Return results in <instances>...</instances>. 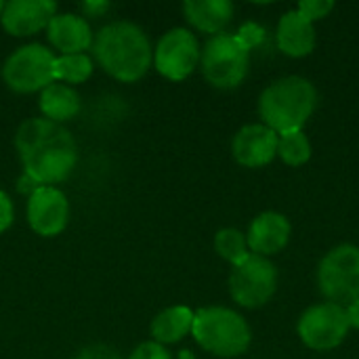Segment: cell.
Segmentation results:
<instances>
[{
    "label": "cell",
    "instance_id": "cell-13",
    "mask_svg": "<svg viewBox=\"0 0 359 359\" xmlns=\"http://www.w3.org/2000/svg\"><path fill=\"white\" fill-rule=\"evenodd\" d=\"M278 133L263 122L242 126L231 141L233 160L244 168H263L278 156Z\"/></svg>",
    "mask_w": 359,
    "mask_h": 359
},
{
    "label": "cell",
    "instance_id": "cell-11",
    "mask_svg": "<svg viewBox=\"0 0 359 359\" xmlns=\"http://www.w3.org/2000/svg\"><path fill=\"white\" fill-rule=\"evenodd\" d=\"M25 219L29 229L40 238H57L69 223L67 196L53 185L38 187L25 204Z\"/></svg>",
    "mask_w": 359,
    "mask_h": 359
},
{
    "label": "cell",
    "instance_id": "cell-1",
    "mask_svg": "<svg viewBox=\"0 0 359 359\" xmlns=\"http://www.w3.org/2000/svg\"><path fill=\"white\" fill-rule=\"evenodd\" d=\"M15 149L21 158L23 172L38 185L63 183L76 168L78 147L63 124L46 118H27L15 133Z\"/></svg>",
    "mask_w": 359,
    "mask_h": 359
},
{
    "label": "cell",
    "instance_id": "cell-15",
    "mask_svg": "<svg viewBox=\"0 0 359 359\" xmlns=\"http://www.w3.org/2000/svg\"><path fill=\"white\" fill-rule=\"evenodd\" d=\"M44 34L50 48H55L57 55L86 53L93 48L95 40L90 23L78 13H57L50 19L48 27L44 29Z\"/></svg>",
    "mask_w": 359,
    "mask_h": 359
},
{
    "label": "cell",
    "instance_id": "cell-28",
    "mask_svg": "<svg viewBox=\"0 0 359 359\" xmlns=\"http://www.w3.org/2000/svg\"><path fill=\"white\" fill-rule=\"evenodd\" d=\"M111 8V4L107 0H84L80 4V11H82V17L88 21V19H99L103 17L107 11Z\"/></svg>",
    "mask_w": 359,
    "mask_h": 359
},
{
    "label": "cell",
    "instance_id": "cell-12",
    "mask_svg": "<svg viewBox=\"0 0 359 359\" xmlns=\"http://www.w3.org/2000/svg\"><path fill=\"white\" fill-rule=\"evenodd\" d=\"M57 13V2L53 0H8L4 2L0 23L8 36L29 38L44 32Z\"/></svg>",
    "mask_w": 359,
    "mask_h": 359
},
{
    "label": "cell",
    "instance_id": "cell-2",
    "mask_svg": "<svg viewBox=\"0 0 359 359\" xmlns=\"http://www.w3.org/2000/svg\"><path fill=\"white\" fill-rule=\"evenodd\" d=\"M93 59L118 82H137L154 65V46L143 27L133 21H111L93 40Z\"/></svg>",
    "mask_w": 359,
    "mask_h": 359
},
{
    "label": "cell",
    "instance_id": "cell-31",
    "mask_svg": "<svg viewBox=\"0 0 359 359\" xmlns=\"http://www.w3.org/2000/svg\"><path fill=\"white\" fill-rule=\"evenodd\" d=\"M2 8H4V2L0 0V15H2Z\"/></svg>",
    "mask_w": 359,
    "mask_h": 359
},
{
    "label": "cell",
    "instance_id": "cell-26",
    "mask_svg": "<svg viewBox=\"0 0 359 359\" xmlns=\"http://www.w3.org/2000/svg\"><path fill=\"white\" fill-rule=\"evenodd\" d=\"M76 359H122V355L109 345H88L76 355Z\"/></svg>",
    "mask_w": 359,
    "mask_h": 359
},
{
    "label": "cell",
    "instance_id": "cell-30",
    "mask_svg": "<svg viewBox=\"0 0 359 359\" xmlns=\"http://www.w3.org/2000/svg\"><path fill=\"white\" fill-rule=\"evenodd\" d=\"M179 359H196V358H194V353H191V351L183 349V351H179Z\"/></svg>",
    "mask_w": 359,
    "mask_h": 359
},
{
    "label": "cell",
    "instance_id": "cell-25",
    "mask_svg": "<svg viewBox=\"0 0 359 359\" xmlns=\"http://www.w3.org/2000/svg\"><path fill=\"white\" fill-rule=\"evenodd\" d=\"M126 359H172L170 358V353H168V349L164 347V345H160V343H156V341H145V343H141L139 347H135L133 351H130V355Z\"/></svg>",
    "mask_w": 359,
    "mask_h": 359
},
{
    "label": "cell",
    "instance_id": "cell-7",
    "mask_svg": "<svg viewBox=\"0 0 359 359\" xmlns=\"http://www.w3.org/2000/svg\"><path fill=\"white\" fill-rule=\"evenodd\" d=\"M318 286L328 303L341 307L359 299V246L339 244L318 265Z\"/></svg>",
    "mask_w": 359,
    "mask_h": 359
},
{
    "label": "cell",
    "instance_id": "cell-29",
    "mask_svg": "<svg viewBox=\"0 0 359 359\" xmlns=\"http://www.w3.org/2000/svg\"><path fill=\"white\" fill-rule=\"evenodd\" d=\"M345 309H347L349 326H351V328H355V330H359V299L358 301H353L351 305H347Z\"/></svg>",
    "mask_w": 359,
    "mask_h": 359
},
{
    "label": "cell",
    "instance_id": "cell-3",
    "mask_svg": "<svg viewBox=\"0 0 359 359\" xmlns=\"http://www.w3.org/2000/svg\"><path fill=\"white\" fill-rule=\"evenodd\" d=\"M318 88L303 76L273 80L259 95V116L278 135L303 130L318 107Z\"/></svg>",
    "mask_w": 359,
    "mask_h": 359
},
{
    "label": "cell",
    "instance_id": "cell-8",
    "mask_svg": "<svg viewBox=\"0 0 359 359\" xmlns=\"http://www.w3.org/2000/svg\"><path fill=\"white\" fill-rule=\"evenodd\" d=\"M229 294L244 309H259L267 305L278 290L276 265L259 255H248L229 273Z\"/></svg>",
    "mask_w": 359,
    "mask_h": 359
},
{
    "label": "cell",
    "instance_id": "cell-22",
    "mask_svg": "<svg viewBox=\"0 0 359 359\" xmlns=\"http://www.w3.org/2000/svg\"><path fill=\"white\" fill-rule=\"evenodd\" d=\"M215 250L231 267L240 265L250 255L246 233L236 227H223L215 233Z\"/></svg>",
    "mask_w": 359,
    "mask_h": 359
},
{
    "label": "cell",
    "instance_id": "cell-17",
    "mask_svg": "<svg viewBox=\"0 0 359 359\" xmlns=\"http://www.w3.org/2000/svg\"><path fill=\"white\" fill-rule=\"evenodd\" d=\"M233 4L229 0H185V21L202 34H223L233 19Z\"/></svg>",
    "mask_w": 359,
    "mask_h": 359
},
{
    "label": "cell",
    "instance_id": "cell-27",
    "mask_svg": "<svg viewBox=\"0 0 359 359\" xmlns=\"http://www.w3.org/2000/svg\"><path fill=\"white\" fill-rule=\"evenodd\" d=\"M15 221V206H13V200L11 196L0 189V233H4Z\"/></svg>",
    "mask_w": 359,
    "mask_h": 359
},
{
    "label": "cell",
    "instance_id": "cell-14",
    "mask_svg": "<svg viewBox=\"0 0 359 359\" xmlns=\"http://www.w3.org/2000/svg\"><path fill=\"white\" fill-rule=\"evenodd\" d=\"M290 236H292V225H290L288 217L282 212H276V210H265L252 219V223L246 231L248 250H250V255L269 259L288 246Z\"/></svg>",
    "mask_w": 359,
    "mask_h": 359
},
{
    "label": "cell",
    "instance_id": "cell-19",
    "mask_svg": "<svg viewBox=\"0 0 359 359\" xmlns=\"http://www.w3.org/2000/svg\"><path fill=\"white\" fill-rule=\"evenodd\" d=\"M194 316L196 311L185 305H172L162 309L149 326L151 341L160 345H175L181 343L187 334H191L194 328Z\"/></svg>",
    "mask_w": 359,
    "mask_h": 359
},
{
    "label": "cell",
    "instance_id": "cell-10",
    "mask_svg": "<svg viewBox=\"0 0 359 359\" xmlns=\"http://www.w3.org/2000/svg\"><path fill=\"white\" fill-rule=\"evenodd\" d=\"M200 55L198 36L187 27H172L154 46V67L162 78L181 82L200 67Z\"/></svg>",
    "mask_w": 359,
    "mask_h": 359
},
{
    "label": "cell",
    "instance_id": "cell-23",
    "mask_svg": "<svg viewBox=\"0 0 359 359\" xmlns=\"http://www.w3.org/2000/svg\"><path fill=\"white\" fill-rule=\"evenodd\" d=\"M297 11L303 17H307L311 23H316V21L328 17L334 11V2L332 0H303V2L297 4Z\"/></svg>",
    "mask_w": 359,
    "mask_h": 359
},
{
    "label": "cell",
    "instance_id": "cell-24",
    "mask_svg": "<svg viewBox=\"0 0 359 359\" xmlns=\"http://www.w3.org/2000/svg\"><path fill=\"white\" fill-rule=\"evenodd\" d=\"M236 38H238L248 50H252V48H257L259 44H263V40H265V27L259 25V23H255V21H246V23L240 25V29L236 32Z\"/></svg>",
    "mask_w": 359,
    "mask_h": 359
},
{
    "label": "cell",
    "instance_id": "cell-4",
    "mask_svg": "<svg viewBox=\"0 0 359 359\" xmlns=\"http://www.w3.org/2000/svg\"><path fill=\"white\" fill-rule=\"evenodd\" d=\"M191 337L206 353L223 359L244 355L252 343L248 322L238 311L221 305L202 307L196 311Z\"/></svg>",
    "mask_w": 359,
    "mask_h": 359
},
{
    "label": "cell",
    "instance_id": "cell-5",
    "mask_svg": "<svg viewBox=\"0 0 359 359\" xmlns=\"http://www.w3.org/2000/svg\"><path fill=\"white\" fill-rule=\"evenodd\" d=\"M250 50L236 38V34H217L206 40L200 55V69L204 80L221 90L240 86L248 74Z\"/></svg>",
    "mask_w": 359,
    "mask_h": 359
},
{
    "label": "cell",
    "instance_id": "cell-20",
    "mask_svg": "<svg viewBox=\"0 0 359 359\" xmlns=\"http://www.w3.org/2000/svg\"><path fill=\"white\" fill-rule=\"evenodd\" d=\"M93 69H95V59L88 53L55 57V82H61L67 86L82 84L93 76Z\"/></svg>",
    "mask_w": 359,
    "mask_h": 359
},
{
    "label": "cell",
    "instance_id": "cell-21",
    "mask_svg": "<svg viewBox=\"0 0 359 359\" xmlns=\"http://www.w3.org/2000/svg\"><path fill=\"white\" fill-rule=\"evenodd\" d=\"M311 154H313V147L305 130H294V133H286L278 137V156L284 164L292 168L305 166L311 160Z\"/></svg>",
    "mask_w": 359,
    "mask_h": 359
},
{
    "label": "cell",
    "instance_id": "cell-9",
    "mask_svg": "<svg viewBox=\"0 0 359 359\" xmlns=\"http://www.w3.org/2000/svg\"><path fill=\"white\" fill-rule=\"evenodd\" d=\"M349 330L347 309L328 301L307 307L297 322V334L311 351H332L341 347Z\"/></svg>",
    "mask_w": 359,
    "mask_h": 359
},
{
    "label": "cell",
    "instance_id": "cell-18",
    "mask_svg": "<svg viewBox=\"0 0 359 359\" xmlns=\"http://www.w3.org/2000/svg\"><path fill=\"white\" fill-rule=\"evenodd\" d=\"M38 107L42 111V118L55 124H65L78 118V114L82 111V99L74 86L53 82L40 93Z\"/></svg>",
    "mask_w": 359,
    "mask_h": 359
},
{
    "label": "cell",
    "instance_id": "cell-6",
    "mask_svg": "<svg viewBox=\"0 0 359 359\" xmlns=\"http://www.w3.org/2000/svg\"><path fill=\"white\" fill-rule=\"evenodd\" d=\"M55 50L32 42L15 48L2 63V82L17 95L42 93L55 82Z\"/></svg>",
    "mask_w": 359,
    "mask_h": 359
},
{
    "label": "cell",
    "instance_id": "cell-16",
    "mask_svg": "<svg viewBox=\"0 0 359 359\" xmlns=\"http://www.w3.org/2000/svg\"><path fill=\"white\" fill-rule=\"evenodd\" d=\"M276 42L286 57L292 59L307 57L316 50V42H318L316 23L303 17L297 8H290L278 21Z\"/></svg>",
    "mask_w": 359,
    "mask_h": 359
}]
</instances>
